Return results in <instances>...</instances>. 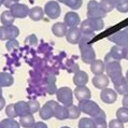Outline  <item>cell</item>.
Here are the masks:
<instances>
[{"label":"cell","instance_id":"6da1fadb","mask_svg":"<svg viewBox=\"0 0 128 128\" xmlns=\"http://www.w3.org/2000/svg\"><path fill=\"white\" fill-rule=\"evenodd\" d=\"M106 71L109 78H111L113 84H120L125 78L122 73V66L120 64V60H114L112 62L106 64Z\"/></svg>","mask_w":128,"mask_h":128},{"label":"cell","instance_id":"7a4b0ae2","mask_svg":"<svg viewBox=\"0 0 128 128\" xmlns=\"http://www.w3.org/2000/svg\"><path fill=\"white\" fill-rule=\"evenodd\" d=\"M81 110V112L85 113V114L90 115L92 117H94L95 115H97L99 112L101 111V108L99 106L95 101H92L90 99L83 101H79V106H78Z\"/></svg>","mask_w":128,"mask_h":128},{"label":"cell","instance_id":"3957f363","mask_svg":"<svg viewBox=\"0 0 128 128\" xmlns=\"http://www.w3.org/2000/svg\"><path fill=\"white\" fill-rule=\"evenodd\" d=\"M73 93L71 90L70 87L64 86L60 87L56 92V97H57V100L62 104V106H68L70 104H73Z\"/></svg>","mask_w":128,"mask_h":128},{"label":"cell","instance_id":"277c9868","mask_svg":"<svg viewBox=\"0 0 128 128\" xmlns=\"http://www.w3.org/2000/svg\"><path fill=\"white\" fill-rule=\"evenodd\" d=\"M80 51H81V58L85 64H90L96 59V53L94 48L90 43H84L79 44Z\"/></svg>","mask_w":128,"mask_h":128},{"label":"cell","instance_id":"5b68a950","mask_svg":"<svg viewBox=\"0 0 128 128\" xmlns=\"http://www.w3.org/2000/svg\"><path fill=\"white\" fill-rule=\"evenodd\" d=\"M106 14V13L102 11L99 2L96 0H90L87 3V18H104Z\"/></svg>","mask_w":128,"mask_h":128},{"label":"cell","instance_id":"8992f818","mask_svg":"<svg viewBox=\"0 0 128 128\" xmlns=\"http://www.w3.org/2000/svg\"><path fill=\"white\" fill-rule=\"evenodd\" d=\"M108 40L115 43V45H118V46H128V31L126 30V28H124L123 30L116 31L112 36H109Z\"/></svg>","mask_w":128,"mask_h":128},{"label":"cell","instance_id":"52a82bcc","mask_svg":"<svg viewBox=\"0 0 128 128\" xmlns=\"http://www.w3.org/2000/svg\"><path fill=\"white\" fill-rule=\"evenodd\" d=\"M43 11L44 14H46L51 20H55L60 16L62 9H60V6L57 1H48L45 3Z\"/></svg>","mask_w":128,"mask_h":128},{"label":"cell","instance_id":"ba28073f","mask_svg":"<svg viewBox=\"0 0 128 128\" xmlns=\"http://www.w3.org/2000/svg\"><path fill=\"white\" fill-rule=\"evenodd\" d=\"M14 18H25L29 14V8L23 3H14L9 10Z\"/></svg>","mask_w":128,"mask_h":128},{"label":"cell","instance_id":"9c48e42d","mask_svg":"<svg viewBox=\"0 0 128 128\" xmlns=\"http://www.w3.org/2000/svg\"><path fill=\"white\" fill-rule=\"evenodd\" d=\"M50 104L53 106V111H54V117H56L59 120H67L68 118V113H67V106H60L54 100H50Z\"/></svg>","mask_w":128,"mask_h":128},{"label":"cell","instance_id":"30bf717a","mask_svg":"<svg viewBox=\"0 0 128 128\" xmlns=\"http://www.w3.org/2000/svg\"><path fill=\"white\" fill-rule=\"evenodd\" d=\"M100 99L104 104H114L117 99V93L111 88H104V90H101Z\"/></svg>","mask_w":128,"mask_h":128},{"label":"cell","instance_id":"8fae6325","mask_svg":"<svg viewBox=\"0 0 128 128\" xmlns=\"http://www.w3.org/2000/svg\"><path fill=\"white\" fill-rule=\"evenodd\" d=\"M81 30L80 28L78 27H69V29L67 30V34H66V39L67 41L71 44H78L79 43V40L81 38Z\"/></svg>","mask_w":128,"mask_h":128},{"label":"cell","instance_id":"7c38bea8","mask_svg":"<svg viewBox=\"0 0 128 128\" xmlns=\"http://www.w3.org/2000/svg\"><path fill=\"white\" fill-rule=\"evenodd\" d=\"M65 23L68 27H78L81 23V20H80V16L79 14L71 11V12H68L66 13L65 15Z\"/></svg>","mask_w":128,"mask_h":128},{"label":"cell","instance_id":"4fadbf2b","mask_svg":"<svg viewBox=\"0 0 128 128\" xmlns=\"http://www.w3.org/2000/svg\"><path fill=\"white\" fill-rule=\"evenodd\" d=\"M74 95H76V98L79 101L87 100V99H90L92 97L90 88L86 86H76V88L74 90Z\"/></svg>","mask_w":128,"mask_h":128},{"label":"cell","instance_id":"5bb4252c","mask_svg":"<svg viewBox=\"0 0 128 128\" xmlns=\"http://www.w3.org/2000/svg\"><path fill=\"white\" fill-rule=\"evenodd\" d=\"M93 84L96 88H99V90H104L106 88V86L109 85V76L102 74H98V76H95L93 78Z\"/></svg>","mask_w":128,"mask_h":128},{"label":"cell","instance_id":"9a60e30c","mask_svg":"<svg viewBox=\"0 0 128 128\" xmlns=\"http://www.w3.org/2000/svg\"><path fill=\"white\" fill-rule=\"evenodd\" d=\"M88 82V76L85 71L82 70H78L76 73H74L73 76V83L76 85V86H85Z\"/></svg>","mask_w":128,"mask_h":128},{"label":"cell","instance_id":"2e32d148","mask_svg":"<svg viewBox=\"0 0 128 128\" xmlns=\"http://www.w3.org/2000/svg\"><path fill=\"white\" fill-rule=\"evenodd\" d=\"M39 115L43 120H50L51 117L54 116V111H53V106L50 104V102L48 101L42 108L39 109Z\"/></svg>","mask_w":128,"mask_h":128},{"label":"cell","instance_id":"e0dca14e","mask_svg":"<svg viewBox=\"0 0 128 128\" xmlns=\"http://www.w3.org/2000/svg\"><path fill=\"white\" fill-rule=\"evenodd\" d=\"M67 30H68V28H67V25L65 23H55L52 26V32L58 38L65 37Z\"/></svg>","mask_w":128,"mask_h":128},{"label":"cell","instance_id":"ac0fdd59","mask_svg":"<svg viewBox=\"0 0 128 128\" xmlns=\"http://www.w3.org/2000/svg\"><path fill=\"white\" fill-rule=\"evenodd\" d=\"M93 118L95 128H106V113L104 110H101L97 115H95Z\"/></svg>","mask_w":128,"mask_h":128},{"label":"cell","instance_id":"d6986e66","mask_svg":"<svg viewBox=\"0 0 128 128\" xmlns=\"http://www.w3.org/2000/svg\"><path fill=\"white\" fill-rule=\"evenodd\" d=\"M90 70L95 76H98V74H102L104 71L106 70V65L104 62L100 59H95L93 62L90 64Z\"/></svg>","mask_w":128,"mask_h":128},{"label":"cell","instance_id":"ffe728a7","mask_svg":"<svg viewBox=\"0 0 128 128\" xmlns=\"http://www.w3.org/2000/svg\"><path fill=\"white\" fill-rule=\"evenodd\" d=\"M28 16H29L32 20L38 22V20H41L43 18L44 11L41 6H34L32 9H29V14H28Z\"/></svg>","mask_w":128,"mask_h":128},{"label":"cell","instance_id":"44dd1931","mask_svg":"<svg viewBox=\"0 0 128 128\" xmlns=\"http://www.w3.org/2000/svg\"><path fill=\"white\" fill-rule=\"evenodd\" d=\"M34 117L32 113H28L26 115L20 116V126H23L25 128H31L34 125Z\"/></svg>","mask_w":128,"mask_h":128},{"label":"cell","instance_id":"7402d4cb","mask_svg":"<svg viewBox=\"0 0 128 128\" xmlns=\"http://www.w3.org/2000/svg\"><path fill=\"white\" fill-rule=\"evenodd\" d=\"M14 83V78L10 73L0 72V87H9Z\"/></svg>","mask_w":128,"mask_h":128},{"label":"cell","instance_id":"603a6c76","mask_svg":"<svg viewBox=\"0 0 128 128\" xmlns=\"http://www.w3.org/2000/svg\"><path fill=\"white\" fill-rule=\"evenodd\" d=\"M87 23L90 24V28L94 31H100L104 28V18H86Z\"/></svg>","mask_w":128,"mask_h":128},{"label":"cell","instance_id":"cb8c5ba5","mask_svg":"<svg viewBox=\"0 0 128 128\" xmlns=\"http://www.w3.org/2000/svg\"><path fill=\"white\" fill-rule=\"evenodd\" d=\"M15 109L17 112V116H23L28 114L29 112V108H28V104L25 101H18L15 104Z\"/></svg>","mask_w":128,"mask_h":128},{"label":"cell","instance_id":"d4e9b609","mask_svg":"<svg viewBox=\"0 0 128 128\" xmlns=\"http://www.w3.org/2000/svg\"><path fill=\"white\" fill-rule=\"evenodd\" d=\"M14 17L11 14L10 11H4L2 12L1 16H0V20H1V24L3 26H10V25H13L14 23Z\"/></svg>","mask_w":128,"mask_h":128},{"label":"cell","instance_id":"484cf974","mask_svg":"<svg viewBox=\"0 0 128 128\" xmlns=\"http://www.w3.org/2000/svg\"><path fill=\"white\" fill-rule=\"evenodd\" d=\"M67 113H68V118L70 120H76L80 116L81 114V110L79 106H74V104H70L67 106Z\"/></svg>","mask_w":128,"mask_h":128},{"label":"cell","instance_id":"4316f807","mask_svg":"<svg viewBox=\"0 0 128 128\" xmlns=\"http://www.w3.org/2000/svg\"><path fill=\"white\" fill-rule=\"evenodd\" d=\"M1 128H20V124L14 118H4L0 122Z\"/></svg>","mask_w":128,"mask_h":128},{"label":"cell","instance_id":"83f0119b","mask_svg":"<svg viewBox=\"0 0 128 128\" xmlns=\"http://www.w3.org/2000/svg\"><path fill=\"white\" fill-rule=\"evenodd\" d=\"M114 87H115V92H116V93H118L120 95L128 94V80L125 78V79L120 82V84L114 85Z\"/></svg>","mask_w":128,"mask_h":128},{"label":"cell","instance_id":"f1b7e54d","mask_svg":"<svg viewBox=\"0 0 128 128\" xmlns=\"http://www.w3.org/2000/svg\"><path fill=\"white\" fill-rule=\"evenodd\" d=\"M57 2L64 3L72 10H78L82 6V0H57Z\"/></svg>","mask_w":128,"mask_h":128},{"label":"cell","instance_id":"f546056e","mask_svg":"<svg viewBox=\"0 0 128 128\" xmlns=\"http://www.w3.org/2000/svg\"><path fill=\"white\" fill-rule=\"evenodd\" d=\"M110 54H111L116 60H122L124 58L123 48L118 46V45H114V46H112V48L110 50Z\"/></svg>","mask_w":128,"mask_h":128},{"label":"cell","instance_id":"4dcf8cb0","mask_svg":"<svg viewBox=\"0 0 128 128\" xmlns=\"http://www.w3.org/2000/svg\"><path fill=\"white\" fill-rule=\"evenodd\" d=\"M116 117L120 122L122 123H127L128 122V109L123 106V108H120L116 111Z\"/></svg>","mask_w":128,"mask_h":128},{"label":"cell","instance_id":"1f68e13d","mask_svg":"<svg viewBox=\"0 0 128 128\" xmlns=\"http://www.w3.org/2000/svg\"><path fill=\"white\" fill-rule=\"evenodd\" d=\"M6 31H8V40H13L20 36V29L13 25L6 26Z\"/></svg>","mask_w":128,"mask_h":128},{"label":"cell","instance_id":"d6a6232c","mask_svg":"<svg viewBox=\"0 0 128 128\" xmlns=\"http://www.w3.org/2000/svg\"><path fill=\"white\" fill-rule=\"evenodd\" d=\"M79 128H95L93 118L83 117L79 120Z\"/></svg>","mask_w":128,"mask_h":128},{"label":"cell","instance_id":"836d02e7","mask_svg":"<svg viewBox=\"0 0 128 128\" xmlns=\"http://www.w3.org/2000/svg\"><path fill=\"white\" fill-rule=\"evenodd\" d=\"M99 6H100V8H101L102 11L106 12V13L111 12L112 10L115 8V6H113V3L110 1V0H101V1L99 2Z\"/></svg>","mask_w":128,"mask_h":128},{"label":"cell","instance_id":"e575fe53","mask_svg":"<svg viewBox=\"0 0 128 128\" xmlns=\"http://www.w3.org/2000/svg\"><path fill=\"white\" fill-rule=\"evenodd\" d=\"M6 114L8 115V117L10 118H15L17 116V112H16V109H15V104H9L6 109Z\"/></svg>","mask_w":128,"mask_h":128},{"label":"cell","instance_id":"d590c367","mask_svg":"<svg viewBox=\"0 0 128 128\" xmlns=\"http://www.w3.org/2000/svg\"><path fill=\"white\" fill-rule=\"evenodd\" d=\"M95 37V34H82L81 38L79 40V43L78 44H84V43H90V42L93 40Z\"/></svg>","mask_w":128,"mask_h":128},{"label":"cell","instance_id":"8d00e7d4","mask_svg":"<svg viewBox=\"0 0 128 128\" xmlns=\"http://www.w3.org/2000/svg\"><path fill=\"white\" fill-rule=\"evenodd\" d=\"M80 30H81L82 34H93V32H95V31L90 28V24L87 23V20H83V22L81 23V25H80Z\"/></svg>","mask_w":128,"mask_h":128},{"label":"cell","instance_id":"74e56055","mask_svg":"<svg viewBox=\"0 0 128 128\" xmlns=\"http://www.w3.org/2000/svg\"><path fill=\"white\" fill-rule=\"evenodd\" d=\"M27 104H28V108H29V112L32 113V114L38 112L39 109H40V104H39L37 100H29Z\"/></svg>","mask_w":128,"mask_h":128},{"label":"cell","instance_id":"f35d334b","mask_svg":"<svg viewBox=\"0 0 128 128\" xmlns=\"http://www.w3.org/2000/svg\"><path fill=\"white\" fill-rule=\"evenodd\" d=\"M20 46V44H18V42H17L15 39H13V40H8V42L6 43V50H8L9 52H11L13 51V50H15V48H18Z\"/></svg>","mask_w":128,"mask_h":128},{"label":"cell","instance_id":"ab89813d","mask_svg":"<svg viewBox=\"0 0 128 128\" xmlns=\"http://www.w3.org/2000/svg\"><path fill=\"white\" fill-rule=\"evenodd\" d=\"M45 90L48 94H56V92H57V87H56L55 83H53V82H45Z\"/></svg>","mask_w":128,"mask_h":128},{"label":"cell","instance_id":"60d3db41","mask_svg":"<svg viewBox=\"0 0 128 128\" xmlns=\"http://www.w3.org/2000/svg\"><path fill=\"white\" fill-rule=\"evenodd\" d=\"M25 43H27V44H29V45H37L38 43V39L37 37H36L34 34H30L29 37H27L26 39H25Z\"/></svg>","mask_w":128,"mask_h":128},{"label":"cell","instance_id":"b9f144b4","mask_svg":"<svg viewBox=\"0 0 128 128\" xmlns=\"http://www.w3.org/2000/svg\"><path fill=\"white\" fill-rule=\"evenodd\" d=\"M109 128H124V123L120 122L118 120H112L109 124Z\"/></svg>","mask_w":128,"mask_h":128},{"label":"cell","instance_id":"7bdbcfd3","mask_svg":"<svg viewBox=\"0 0 128 128\" xmlns=\"http://www.w3.org/2000/svg\"><path fill=\"white\" fill-rule=\"evenodd\" d=\"M0 40L8 41V31H6V26H0Z\"/></svg>","mask_w":128,"mask_h":128},{"label":"cell","instance_id":"ee69618b","mask_svg":"<svg viewBox=\"0 0 128 128\" xmlns=\"http://www.w3.org/2000/svg\"><path fill=\"white\" fill-rule=\"evenodd\" d=\"M116 10H117L118 12H120V13H127V12H128V1L125 2V3H123L122 6H117Z\"/></svg>","mask_w":128,"mask_h":128},{"label":"cell","instance_id":"f6af8a7d","mask_svg":"<svg viewBox=\"0 0 128 128\" xmlns=\"http://www.w3.org/2000/svg\"><path fill=\"white\" fill-rule=\"evenodd\" d=\"M114 60H116L113 56L110 54V53H108V54L106 55V57H104V65L106 64H109V62H114Z\"/></svg>","mask_w":128,"mask_h":128},{"label":"cell","instance_id":"bcb514c9","mask_svg":"<svg viewBox=\"0 0 128 128\" xmlns=\"http://www.w3.org/2000/svg\"><path fill=\"white\" fill-rule=\"evenodd\" d=\"M112 3H113V6H115V9L117 8V6H122L123 3H125V2H127L128 0H110Z\"/></svg>","mask_w":128,"mask_h":128},{"label":"cell","instance_id":"7dc6e473","mask_svg":"<svg viewBox=\"0 0 128 128\" xmlns=\"http://www.w3.org/2000/svg\"><path fill=\"white\" fill-rule=\"evenodd\" d=\"M31 128H48V125L43 122H36L34 125Z\"/></svg>","mask_w":128,"mask_h":128},{"label":"cell","instance_id":"c3c4849f","mask_svg":"<svg viewBox=\"0 0 128 128\" xmlns=\"http://www.w3.org/2000/svg\"><path fill=\"white\" fill-rule=\"evenodd\" d=\"M14 4V1L13 0H4V1H3V6H6V8H11V6Z\"/></svg>","mask_w":128,"mask_h":128},{"label":"cell","instance_id":"681fc988","mask_svg":"<svg viewBox=\"0 0 128 128\" xmlns=\"http://www.w3.org/2000/svg\"><path fill=\"white\" fill-rule=\"evenodd\" d=\"M123 106L128 109V94L124 95V98H123Z\"/></svg>","mask_w":128,"mask_h":128},{"label":"cell","instance_id":"f907efd6","mask_svg":"<svg viewBox=\"0 0 128 128\" xmlns=\"http://www.w3.org/2000/svg\"><path fill=\"white\" fill-rule=\"evenodd\" d=\"M56 81V78L54 76H48L45 78V82H53V83H55Z\"/></svg>","mask_w":128,"mask_h":128},{"label":"cell","instance_id":"816d5d0a","mask_svg":"<svg viewBox=\"0 0 128 128\" xmlns=\"http://www.w3.org/2000/svg\"><path fill=\"white\" fill-rule=\"evenodd\" d=\"M123 54H124V58L128 60V46L123 48Z\"/></svg>","mask_w":128,"mask_h":128},{"label":"cell","instance_id":"f5cc1de1","mask_svg":"<svg viewBox=\"0 0 128 128\" xmlns=\"http://www.w3.org/2000/svg\"><path fill=\"white\" fill-rule=\"evenodd\" d=\"M4 106H6V100H4V98L1 96V97H0V110L4 108Z\"/></svg>","mask_w":128,"mask_h":128},{"label":"cell","instance_id":"db71d44e","mask_svg":"<svg viewBox=\"0 0 128 128\" xmlns=\"http://www.w3.org/2000/svg\"><path fill=\"white\" fill-rule=\"evenodd\" d=\"M2 96V87H0V97Z\"/></svg>","mask_w":128,"mask_h":128},{"label":"cell","instance_id":"11a10c76","mask_svg":"<svg viewBox=\"0 0 128 128\" xmlns=\"http://www.w3.org/2000/svg\"><path fill=\"white\" fill-rule=\"evenodd\" d=\"M3 1H4V0H0V6L3 4Z\"/></svg>","mask_w":128,"mask_h":128},{"label":"cell","instance_id":"9f6ffc18","mask_svg":"<svg viewBox=\"0 0 128 128\" xmlns=\"http://www.w3.org/2000/svg\"><path fill=\"white\" fill-rule=\"evenodd\" d=\"M125 78H126V79L128 80V70H127V72H126V76H125Z\"/></svg>","mask_w":128,"mask_h":128},{"label":"cell","instance_id":"6f0895ef","mask_svg":"<svg viewBox=\"0 0 128 128\" xmlns=\"http://www.w3.org/2000/svg\"><path fill=\"white\" fill-rule=\"evenodd\" d=\"M13 1H14V3H17V2L20 1V0H13Z\"/></svg>","mask_w":128,"mask_h":128},{"label":"cell","instance_id":"680465c9","mask_svg":"<svg viewBox=\"0 0 128 128\" xmlns=\"http://www.w3.org/2000/svg\"><path fill=\"white\" fill-rule=\"evenodd\" d=\"M60 128H70V127H68V126H62V127H60Z\"/></svg>","mask_w":128,"mask_h":128},{"label":"cell","instance_id":"91938a15","mask_svg":"<svg viewBox=\"0 0 128 128\" xmlns=\"http://www.w3.org/2000/svg\"><path fill=\"white\" fill-rule=\"evenodd\" d=\"M0 128H1V125H0Z\"/></svg>","mask_w":128,"mask_h":128}]
</instances>
